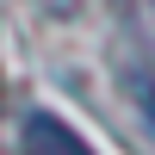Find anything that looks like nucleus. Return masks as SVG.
Here are the masks:
<instances>
[{
	"label": "nucleus",
	"mask_w": 155,
	"mask_h": 155,
	"mask_svg": "<svg viewBox=\"0 0 155 155\" xmlns=\"http://www.w3.org/2000/svg\"><path fill=\"white\" fill-rule=\"evenodd\" d=\"M25 155H93L81 143V130H68V124L56 118V112H25Z\"/></svg>",
	"instance_id": "obj_1"
},
{
	"label": "nucleus",
	"mask_w": 155,
	"mask_h": 155,
	"mask_svg": "<svg viewBox=\"0 0 155 155\" xmlns=\"http://www.w3.org/2000/svg\"><path fill=\"white\" fill-rule=\"evenodd\" d=\"M124 87H130V99L143 106V118L155 124V68L149 62H124Z\"/></svg>",
	"instance_id": "obj_2"
},
{
	"label": "nucleus",
	"mask_w": 155,
	"mask_h": 155,
	"mask_svg": "<svg viewBox=\"0 0 155 155\" xmlns=\"http://www.w3.org/2000/svg\"><path fill=\"white\" fill-rule=\"evenodd\" d=\"M37 6H44V12H56V19H68V12L81 6V0H37Z\"/></svg>",
	"instance_id": "obj_3"
}]
</instances>
